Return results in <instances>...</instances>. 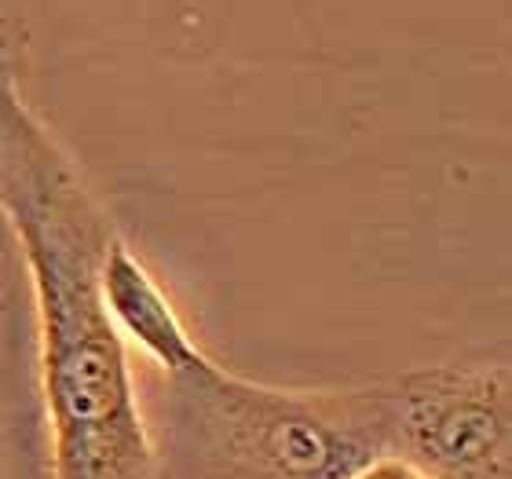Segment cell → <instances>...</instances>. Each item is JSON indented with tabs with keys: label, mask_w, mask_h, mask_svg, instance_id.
<instances>
[{
	"label": "cell",
	"mask_w": 512,
	"mask_h": 479,
	"mask_svg": "<svg viewBox=\"0 0 512 479\" xmlns=\"http://www.w3.org/2000/svg\"><path fill=\"white\" fill-rule=\"evenodd\" d=\"M0 213L33 286L52 479H158L128 344L99 286L118 227L8 70H0Z\"/></svg>",
	"instance_id": "cell-1"
},
{
	"label": "cell",
	"mask_w": 512,
	"mask_h": 479,
	"mask_svg": "<svg viewBox=\"0 0 512 479\" xmlns=\"http://www.w3.org/2000/svg\"><path fill=\"white\" fill-rule=\"evenodd\" d=\"M158 479H344L392 450L384 384L278 388L205 355L165 377Z\"/></svg>",
	"instance_id": "cell-2"
},
{
	"label": "cell",
	"mask_w": 512,
	"mask_h": 479,
	"mask_svg": "<svg viewBox=\"0 0 512 479\" xmlns=\"http://www.w3.org/2000/svg\"><path fill=\"white\" fill-rule=\"evenodd\" d=\"M384 384L388 454L428 479H512V377L505 362H439Z\"/></svg>",
	"instance_id": "cell-3"
},
{
	"label": "cell",
	"mask_w": 512,
	"mask_h": 479,
	"mask_svg": "<svg viewBox=\"0 0 512 479\" xmlns=\"http://www.w3.org/2000/svg\"><path fill=\"white\" fill-rule=\"evenodd\" d=\"M99 286H103L110 322L118 326L125 344H132L136 352H143L158 366L161 377L194 370L209 355L198 344V337L187 330L169 293L158 286V278L150 275L147 264L132 253V245L121 235L110 242L107 256H103Z\"/></svg>",
	"instance_id": "cell-4"
},
{
	"label": "cell",
	"mask_w": 512,
	"mask_h": 479,
	"mask_svg": "<svg viewBox=\"0 0 512 479\" xmlns=\"http://www.w3.org/2000/svg\"><path fill=\"white\" fill-rule=\"evenodd\" d=\"M37 399V319L22 245L0 213V443Z\"/></svg>",
	"instance_id": "cell-5"
},
{
	"label": "cell",
	"mask_w": 512,
	"mask_h": 479,
	"mask_svg": "<svg viewBox=\"0 0 512 479\" xmlns=\"http://www.w3.org/2000/svg\"><path fill=\"white\" fill-rule=\"evenodd\" d=\"M26 48H30L26 19L15 15V11L0 0V66L11 70V74H22V70H26Z\"/></svg>",
	"instance_id": "cell-6"
},
{
	"label": "cell",
	"mask_w": 512,
	"mask_h": 479,
	"mask_svg": "<svg viewBox=\"0 0 512 479\" xmlns=\"http://www.w3.org/2000/svg\"><path fill=\"white\" fill-rule=\"evenodd\" d=\"M344 479H428V476L417 465H410L406 458H399V454H381V458L366 461V465H359L352 476Z\"/></svg>",
	"instance_id": "cell-7"
},
{
	"label": "cell",
	"mask_w": 512,
	"mask_h": 479,
	"mask_svg": "<svg viewBox=\"0 0 512 479\" xmlns=\"http://www.w3.org/2000/svg\"><path fill=\"white\" fill-rule=\"evenodd\" d=\"M0 70H4V66H0ZM8 74H11V70H8ZM15 77H19V74H15Z\"/></svg>",
	"instance_id": "cell-8"
}]
</instances>
